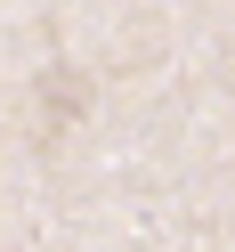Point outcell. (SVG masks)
Wrapping results in <instances>:
<instances>
[]
</instances>
